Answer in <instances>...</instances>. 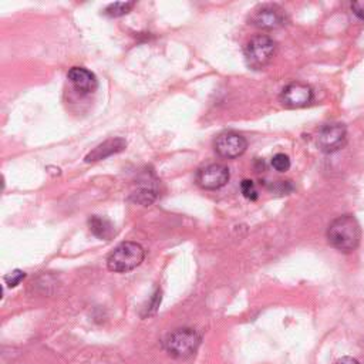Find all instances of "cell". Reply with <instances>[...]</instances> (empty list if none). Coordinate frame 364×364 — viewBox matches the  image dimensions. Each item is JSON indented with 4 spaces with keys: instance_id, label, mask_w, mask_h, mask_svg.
I'll return each instance as SVG.
<instances>
[{
    "instance_id": "cell-1",
    "label": "cell",
    "mask_w": 364,
    "mask_h": 364,
    "mask_svg": "<svg viewBox=\"0 0 364 364\" xmlns=\"http://www.w3.org/2000/svg\"><path fill=\"white\" fill-rule=\"evenodd\" d=\"M361 239V229L353 215H343L336 218L327 228L328 243L343 252L350 253L357 249Z\"/></svg>"
},
{
    "instance_id": "cell-2",
    "label": "cell",
    "mask_w": 364,
    "mask_h": 364,
    "mask_svg": "<svg viewBox=\"0 0 364 364\" xmlns=\"http://www.w3.org/2000/svg\"><path fill=\"white\" fill-rule=\"evenodd\" d=\"M145 257L144 247L136 242L119 243L108 256L107 267L115 273H125L138 267Z\"/></svg>"
},
{
    "instance_id": "cell-3",
    "label": "cell",
    "mask_w": 364,
    "mask_h": 364,
    "mask_svg": "<svg viewBox=\"0 0 364 364\" xmlns=\"http://www.w3.org/2000/svg\"><path fill=\"white\" fill-rule=\"evenodd\" d=\"M199 343H200V336L198 334L196 330L189 327H182V328L173 330L165 337L164 347L171 355L185 358L196 351Z\"/></svg>"
},
{
    "instance_id": "cell-4",
    "label": "cell",
    "mask_w": 364,
    "mask_h": 364,
    "mask_svg": "<svg viewBox=\"0 0 364 364\" xmlns=\"http://www.w3.org/2000/svg\"><path fill=\"white\" fill-rule=\"evenodd\" d=\"M276 43L269 36H256L245 47V58L250 68L260 70L267 65L274 54Z\"/></svg>"
},
{
    "instance_id": "cell-5",
    "label": "cell",
    "mask_w": 364,
    "mask_h": 364,
    "mask_svg": "<svg viewBox=\"0 0 364 364\" xmlns=\"http://www.w3.org/2000/svg\"><path fill=\"white\" fill-rule=\"evenodd\" d=\"M286 20L284 10L276 4L260 6L250 16V23L263 30L279 28L286 24Z\"/></svg>"
},
{
    "instance_id": "cell-6",
    "label": "cell",
    "mask_w": 364,
    "mask_h": 364,
    "mask_svg": "<svg viewBox=\"0 0 364 364\" xmlns=\"http://www.w3.org/2000/svg\"><path fill=\"white\" fill-rule=\"evenodd\" d=\"M215 151L222 156V158H237L240 156L246 148H247V141L243 135L233 132V131H226L222 132L216 136L215 139Z\"/></svg>"
},
{
    "instance_id": "cell-7",
    "label": "cell",
    "mask_w": 364,
    "mask_h": 364,
    "mask_svg": "<svg viewBox=\"0 0 364 364\" xmlns=\"http://www.w3.org/2000/svg\"><path fill=\"white\" fill-rule=\"evenodd\" d=\"M229 169L222 164H210L200 168L196 173V182L200 188L215 191L225 186L229 181Z\"/></svg>"
},
{
    "instance_id": "cell-8",
    "label": "cell",
    "mask_w": 364,
    "mask_h": 364,
    "mask_svg": "<svg viewBox=\"0 0 364 364\" xmlns=\"http://www.w3.org/2000/svg\"><path fill=\"white\" fill-rule=\"evenodd\" d=\"M347 129L343 124H327L317 135V145L323 152H334L346 145Z\"/></svg>"
},
{
    "instance_id": "cell-9",
    "label": "cell",
    "mask_w": 364,
    "mask_h": 364,
    "mask_svg": "<svg viewBox=\"0 0 364 364\" xmlns=\"http://www.w3.org/2000/svg\"><path fill=\"white\" fill-rule=\"evenodd\" d=\"M313 101V90L303 82H291L282 91V102L289 108H301Z\"/></svg>"
},
{
    "instance_id": "cell-10",
    "label": "cell",
    "mask_w": 364,
    "mask_h": 364,
    "mask_svg": "<svg viewBox=\"0 0 364 364\" xmlns=\"http://www.w3.org/2000/svg\"><path fill=\"white\" fill-rule=\"evenodd\" d=\"M67 77H68L70 82L74 85V88L84 94L95 91V88L98 85V81H97V77L94 75V73H91L90 70H87L84 67L70 68Z\"/></svg>"
},
{
    "instance_id": "cell-11",
    "label": "cell",
    "mask_w": 364,
    "mask_h": 364,
    "mask_svg": "<svg viewBox=\"0 0 364 364\" xmlns=\"http://www.w3.org/2000/svg\"><path fill=\"white\" fill-rule=\"evenodd\" d=\"M127 146V141L124 138H111L104 141L102 144L97 145L91 152L87 154L85 162H97L105 159L114 154L124 151Z\"/></svg>"
},
{
    "instance_id": "cell-12",
    "label": "cell",
    "mask_w": 364,
    "mask_h": 364,
    "mask_svg": "<svg viewBox=\"0 0 364 364\" xmlns=\"http://www.w3.org/2000/svg\"><path fill=\"white\" fill-rule=\"evenodd\" d=\"M88 226H90V230L100 239H109L114 232L111 222L97 215L91 216V219L88 220Z\"/></svg>"
},
{
    "instance_id": "cell-13",
    "label": "cell",
    "mask_w": 364,
    "mask_h": 364,
    "mask_svg": "<svg viewBox=\"0 0 364 364\" xmlns=\"http://www.w3.org/2000/svg\"><path fill=\"white\" fill-rule=\"evenodd\" d=\"M156 195H158L156 189L154 186L148 185V186H141L134 193H131V199L139 205L148 206L156 199Z\"/></svg>"
},
{
    "instance_id": "cell-14",
    "label": "cell",
    "mask_w": 364,
    "mask_h": 364,
    "mask_svg": "<svg viewBox=\"0 0 364 364\" xmlns=\"http://www.w3.org/2000/svg\"><path fill=\"white\" fill-rule=\"evenodd\" d=\"M134 4H135L134 1H115V3L108 4L104 9V14L108 16V17L124 16V14H127L134 7Z\"/></svg>"
},
{
    "instance_id": "cell-15",
    "label": "cell",
    "mask_w": 364,
    "mask_h": 364,
    "mask_svg": "<svg viewBox=\"0 0 364 364\" xmlns=\"http://www.w3.org/2000/svg\"><path fill=\"white\" fill-rule=\"evenodd\" d=\"M272 166H273L276 171H279V172H284V171H287V169L290 168V159H289L287 155L279 152V154L273 155V158H272Z\"/></svg>"
},
{
    "instance_id": "cell-16",
    "label": "cell",
    "mask_w": 364,
    "mask_h": 364,
    "mask_svg": "<svg viewBox=\"0 0 364 364\" xmlns=\"http://www.w3.org/2000/svg\"><path fill=\"white\" fill-rule=\"evenodd\" d=\"M240 191H242V193L246 199H250V200L257 199V191H256V186H255L253 181L243 179L240 182Z\"/></svg>"
},
{
    "instance_id": "cell-17",
    "label": "cell",
    "mask_w": 364,
    "mask_h": 364,
    "mask_svg": "<svg viewBox=\"0 0 364 364\" xmlns=\"http://www.w3.org/2000/svg\"><path fill=\"white\" fill-rule=\"evenodd\" d=\"M159 304H161V290H156V291L152 294V297L149 299V301L146 303V306L144 307L145 311L142 313V316L146 317V316L154 314V313L158 310Z\"/></svg>"
},
{
    "instance_id": "cell-18",
    "label": "cell",
    "mask_w": 364,
    "mask_h": 364,
    "mask_svg": "<svg viewBox=\"0 0 364 364\" xmlns=\"http://www.w3.org/2000/svg\"><path fill=\"white\" fill-rule=\"evenodd\" d=\"M24 276H26V273L24 272H21V270H13V272H10L6 277H4V280H6V283H7V286H10V287H14V286H17L23 279H24Z\"/></svg>"
},
{
    "instance_id": "cell-19",
    "label": "cell",
    "mask_w": 364,
    "mask_h": 364,
    "mask_svg": "<svg viewBox=\"0 0 364 364\" xmlns=\"http://www.w3.org/2000/svg\"><path fill=\"white\" fill-rule=\"evenodd\" d=\"M351 10L353 13L358 17L364 20V0H358V1H353L351 3Z\"/></svg>"
},
{
    "instance_id": "cell-20",
    "label": "cell",
    "mask_w": 364,
    "mask_h": 364,
    "mask_svg": "<svg viewBox=\"0 0 364 364\" xmlns=\"http://www.w3.org/2000/svg\"><path fill=\"white\" fill-rule=\"evenodd\" d=\"M334 364H360L355 358H353V357H348V355H344V357H341V358H338Z\"/></svg>"
}]
</instances>
